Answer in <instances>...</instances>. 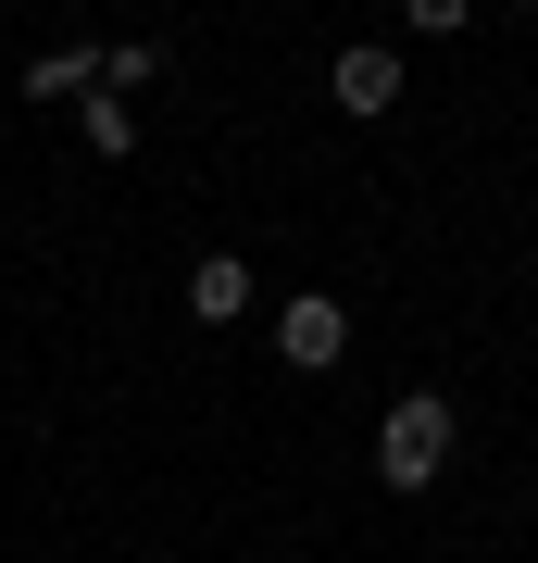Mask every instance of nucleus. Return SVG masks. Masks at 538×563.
Segmentation results:
<instances>
[{"label": "nucleus", "mask_w": 538, "mask_h": 563, "mask_svg": "<svg viewBox=\"0 0 538 563\" xmlns=\"http://www.w3.org/2000/svg\"><path fill=\"white\" fill-rule=\"evenodd\" d=\"M451 388H400L388 401V426H376V476L388 488H439V463H451Z\"/></svg>", "instance_id": "nucleus-1"}, {"label": "nucleus", "mask_w": 538, "mask_h": 563, "mask_svg": "<svg viewBox=\"0 0 538 563\" xmlns=\"http://www.w3.org/2000/svg\"><path fill=\"white\" fill-rule=\"evenodd\" d=\"M276 351L300 363V376H326V363L351 351V301H326V288H288V301H276Z\"/></svg>", "instance_id": "nucleus-2"}, {"label": "nucleus", "mask_w": 538, "mask_h": 563, "mask_svg": "<svg viewBox=\"0 0 538 563\" xmlns=\"http://www.w3.org/2000/svg\"><path fill=\"white\" fill-rule=\"evenodd\" d=\"M326 101H339V113H363V125H376V113H400V51H376V38H363V51H339V63H326Z\"/></svg>", "instance_id": "nucleus-3"}, {"label": "nucleus", "mask_w": 538, "mask_h": 563, "mask_svg": "<svg viewBox=\"0 0 538 563\" xmlns=\"http://www.w3.org/2000/svg\"><path fill=\"white\" fill-rule=\"evenodd\" d=\"M188 313H200V325H239V313H251V263H239V251H200V263H188Z\"/></svg>", "instance_id": "nucleus-4"}, {"label": "nucleus", "mask_w": 538, "mask_h": 563, "mask_svg": "<svg viewBox=\"0 0 538 563\" xmlns=\"http://www.w3.org/2000/svg\"><path fill=\"white\" fill-rule=\"evenodd\" d=\"M13 88H25V101H88V88H100V51H39Z\"/></svg>", "instance_id": "nucleus-5"}, {"label": "nucleus", "mask_w": 538, "mask_h": 563, "mask_svg": "<svg viewBox=\"0 0 538 563\" xmlns=\"http://www.w3.org/2000/svg\"><path fill=\"white\" fill-rule=\"evenodd\" d=\"M76 125H88V151H100V163H125V151H139V113H125V88H88Z\"/></svg>", "instance_id": "nucleus-6"}, {"label": "nucleus", "mask_w": 538, "mask_h": 563, "mask_svg": "<svg viewBox=\"0 0 538 563\" xmlns=\"http://www.w3.org/2000/svg\"><path fill=\"white\" fill-rule=\"evenodd\" d=\"M151 76H163V51H151V38H125V51H100V88H151Z\"/></svg>", "instance_id": "nucleus-7"}, {"label": "nucleus", "mask_w": 538, "mask_h": 563, "mask_svg": "<svg viewBox=\"0 0 538 563\" xmlns=\"http://www.w3.org/2000/svg\"><path fill=\"white\" fill-rule=\"evenodd\" d=\"M400 13H414V38H463V13H476V0H400Z\"/></svg>", "instance_id": "nucleus-8"}]
</instances>
